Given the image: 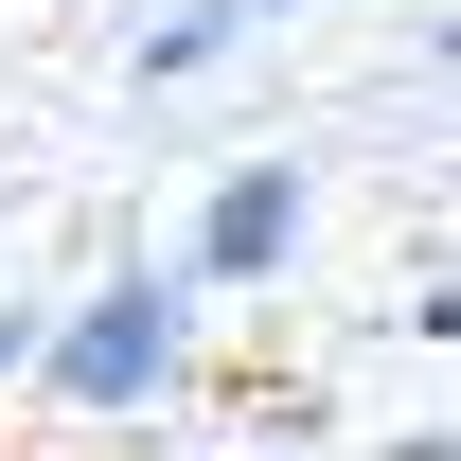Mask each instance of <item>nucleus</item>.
<instances>
[{
	"mask_svg": "<svg viewBox=\"0 0 461 461\" xmlns=\"http://www.w3.org/2000/svg\"><path fill=\"white\" fill-rule=\"evenodd\" d=\"M177 373H195V285H177V267H107L89 302L36 320V408L124 426V408H160Z\"/></svg>",
	"mask_w": 461,
	"mask_h": 461,
	"instance_id": "f257e3e1",
	"label": "nucleus"
},
{
	"mask_svg": "<svg viewBox=\"0 0 461 461\" xmlns=\"http://www.w3.org/2000/svg\"><path fill=\"white\" fill-rule=\"evenodd\" d=\"M302 267V160H230L213 195H195V249H177V285H285Z\"/></svg>",
	"mask_w": 461,
	"mask_h": 461,
	"instance_id": "f03ea898",
	"label": "nucleus"
},
{
	"mask_svg": "<svg viewBox=\"0 0 461 461\" xmlns=\"http://www.w3.org/2000/svg\"><path fill=\"white\" fill-rule=\"evenodd\" d=\"M230 36H249V0H160V18H142V89H177V71H213Z\"/></svg>",
	"mask_w": 461,
	"mask_h": 461,
	"instance_id": "7ed1b4c3",
	"label": "nucleus"
},
{
	"mask_svg": "<svg viewBox=\"0 0 461 461\" xmlns=\"http://www.w3.org/2000/svg\"><path fill=\"white\" fill-rule=\"evenodd\" d=\"M36 320L54 302H0V391H36Z\"/></svg>",
	"mask_w": 461,
	"mask_h": 461,
	"instance_id": "20e7f679",
	"label": "nucleus"
},
{
	"mask_svg": "<svg viewBox=\"0 0 461 461\" xmlns=\"http://www.w3.org/2000/svg\"><path fill=\"white\" fill-rule=\"evenodd\" d=\"M195 461H285V444H195Z\"/></svg>",
	"mask_w": 461,
	"mask_h": 461,
	"instance_id": "39448f33",
	"label": "nucleus"
},
{
	"mask_svg": "<svg viewBox=\"0 0 461 461\" xmlns=\"http://www.w3.org/2000/svg\"><path fill=\"white\" fill-rule=\"evenodd\" d=\"M391 461H444V444H426V426H408V444H391Z\"/></svg>",
	"mask_w": 461,
	"mask_h": 461,
	"instance_id": "423d86ee",
	"label": "nucleus"
},
{
	"mask_svg": "<svg viewBox=\"0 0 461 461\" xmlns=\"http://www.w3.org/2000/svg\"><path fill=\"white\" fill-rule=\"evenodd\" d=\"M249 18H302V0H249Z\"/></svg>",
	"mask_w": 461,
	"mask_h": 461,
	"instance_id": "0eeeda50",
	"label": "nucleus"
}]
</instances>
